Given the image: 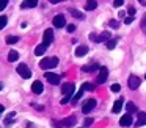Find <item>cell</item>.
I'll return each mask as SVG.
<instances>
[{"label":"cell","mask_w":146,"mask_h":128,"mask_svg":"<svg viewBox=\"0 0 146 128\" xmlns=\"http://www.w3.org/2000/svg\"><path fill=\"white\" fill-rule=\"evenodd\" d=\"M98 69H101V67H99V64H98L96 61H93L91 64L83 66V67H82V70H83V72H94V70H98Z\"/></svg>","instance_id":"obj_12"},{"label":"cell","mask_w":146,"mask_h":128,"mask_svg":"<svg viewBox=\"0 0 146 128\" xmlns=\"http://www.w3.org/2000/svg\"><path fill=\"white\" fill-rule=\"evenodd\" d=\"M107 77H108V69L102 66V67L99 69V75H98V80H96V83H98V84H102V83H105V80H107Z\"/></svg>","instance_id":"obj_3"},{"label":"cell","mask_w":146,"mask_h":128,"mask_svg":"<svg viewBox=\"0 0 146 128\" xmlns=\"http://www.w3.org/2000/svg\"><path fill=\"white\" fill-rule=\"evenodd\" d=\"M61 123H63L64 127H74V125H76V117H74V116H69V117L63 119Z\"/></svg>","instance_id":"obj_14"},{"label":"cell","mask_w":146,"mask_h":128,"mask_svg":"<svg viewBox=\"0 0 146 128\" xmlns=\"http://www.w3.org/2000/svg\"><path fill=\"white\" fill-rule=\"evenodd\" d=\"M46 50H47V44H39L38 47L35 49V55H38V56H41V55H44L46 53Z\"/></svg>","instance_id":"obj_15"},{"label":"cell","mask_w":146,"mask_h":128,"mask_svg":"<svg viewBox=\"0 0 146 128\" xmlns=\"http://www.w3.org/2000/svg\"><path fill=\"white\" fill-rule=\"evenodd\" d=\"M123 105H124L123 98H121V100H116V102H115V105H113V109H111V111H113L115 114H118V112L121 111V108H123Z\"/></svg>","instance_id":"obj_19"},{"label":"cell","mask_w":146,"mask_h":128,"mask_svg":"<svg viewBox=\"0 0 146 128\" xmlns=\"http://www.w3.org/2000/svg\"><path fill=\"white\" fill-rule=\"evenodd\" d=\"M17 58H19V53H17L16 50H11V52L8 53V62H13V61H17Z\"/></svg>","instance_id":"obj_21"},{"label":"cell","mask_w":146,"mask_h":128,"mask_svg":"<svg viewBox=\"0 0 146 128\" xmlns=\"http://www.w3.org/2000/svg\"><path fill=\"white\" fill-rule=\"evenodd\" d=\"M7 22H8V19H7V16H2V28L7 25Z\"/></svg>","instance_id":"obj_36"},{"label":"cell","mask_w":146,"mask_h":128,"mask_svg":"<svg viewBox=\"0 0 146 128\" xmlns=\"http://www.w3.org/2000/svg\"><path fill=\"white\" fill-rule=\"evenodd\" d=\"M108 25H110L111 28H118V27H119V24H118V20H115V19H111V20L108 22Z\"/></svg>","instance_id":"obj_29"},{"label":"cell","mask_w":146,"mask_h":128,"mask_svg":"<svg viewBox=\"0 0 146 128\" xmlns=\"http://www.w3.org/2000/svg\"><path fill=\"white\" fill-rule=\"evenodd\" d=\"M19 41V36H8L7 37V42L8 44H16Z\"/></svg>","instance_id":"obj_27"},{"label":"cell","mask_w":146,"mask_h":128,"mask_svg":"<svg viewBox=\"0 0 146 128\" xmlns=\"http://www.w3.org/2000/svg\"><path fill=\"white\" fill-rule=\"evenodd\" d=\"M52 24H54V27H57V28H63L64 25H66V19H64L63 14H58V16H55V17H54Z\"/></svg>","instance_id":"obj_6"},{"label":"cell","mask_w":146,"mask_h":128,"mask_svg":"<svg viewBox=\"0 0 146 128\" xmlns=\"http://www.w3.org/2000/svg\"><path fill=\"white\" fill-rule=\"evenodd\" d=\"M66 30L69 31V33H72V31L76 30V27H74V25H68V27H66Z\"/></svg>","instance_id":"obj_38"},{"label":"cell","mask_w":146,"mask_h":128,"mask_svg":"<svg viewBox=\"0 0 146 128\" xmlns=\"http://www.w3.org/2000/svg\"><path fill=\"white\" fill-rule=\"evenodd\" d=\"M52 41H54V31L50 30V28H47V30L44 31V34H42V42L44 44H52Z\"/></svg>","instance_id":"obj_8"},{"label":"cell","mask_w":146,"mask_h":128,"mask_svg":"<svg viewBox=\"0 0 146 128\" xmlns=\"http://www.w3.org/2000/svg\"><path fill=\"white\" fill-rule=\"evenodd\" d=\"M140 25H141V30L146 33V12L143 14V17H141V22H140Z\"/></svg>","instance_id":"obj_28"},{"label":"cell","mask_w":146,"mask_h":128,"mask_svg":"<svg viewBox=\"0 0 146 128\" xmlns=\"http://www.w3.org/2000/svg\"><path fill=\"white\" fill-rule=\"evenodd\" d=\"M132 22H133V16H127V17L124 19V24H126V25L132 24Z\"/></svg>","instance_id":"obj_31"},{"label":"cell","mask_w":146,"mask_h":128,"mask_svg":"<svg viewBox=\"0 0 146 128\" xmlns=\"http://www.w3.org/2000/svg\"><path fill=\"white\" fill-rule=\"evenodd\" d=\"M85 125H86V127H90V125H93V119H86V120H85Z\"/></svg>","instance_id":"obj_39"},{"label":"cell","mask_w":146,"mask_h":128,"mask_svg":"<svg viewBox=\"0 0 146 128\" xmlns=\"http://www.w3.org/2000/svg\"><path fill=\"white\" fill-rule=\"evenodd\" d=\"M111 39V34L108 33V31H104L102 34H99L98 36V42H107V41Z\"/></svg>","instance_id":"obj_16"},{"label":"cell","mask_w":146,"mask_h":128,"mask_svg":"<svg viewBox=\"0 0 146 128\" xmlns=\"http://www.w3.org/2000/svg\"><path fill=\"white\" fill-rule=\"evenodd\" d=\"M36 5H38V0H25V2H22L21 8H35Z\"/></svg>","instance_id":"obj_17"},{"label":"cell","mask_w":146,"mask_h":128,"mask_svg":"<svg viewBox=\"0 0 146 128\" xmlns=\"http://www.w3.org/2000/svg\"><path fill=\"white\" fill-rule=\"evenodd\" d=\"M82 87H83L85 91H94V89H96L94 84H91V83H83V84H82Z\"/></svg>","instance_id":"obj_26"},{"label":"cell","mask_w":146,"mask_h":128,"mask_svg":"<svg viewBox=\"0 0 146 128\" xmlns=\"http://www.w3.org/2000/svg\"><path fill=\"white\" fill-rule=\"evenodd\" d=\"M116 44H118V39H116V37H111L110 41H107V49L108 50L115 49V47H116Z\"/></svg>","instance_id":"obj_23"},{"label":"cell","mask_w":146,"mask_h":128,"mask_svg":"<svg viewBox=\"0 0 146 128\" xmlns=\"http://www.w3.org/2000/svg\"><path fill=\"white\" fill-rule=\"evenodd\" d=\"M42 83L41 81H33V84H32V91H33V94H41L42 92Z\"/></svg>","instance_id":"obj_13"},{"label":"cell","mask_w":146,"mask_h":128,"mask_svg":"<svg viewBox=\"0 0 146 128\" xmlns=\"http://www.w3.org/2000/svg\"><path fill=\"white\" fill-rule=\"evenodd\" d=\"M44 77L47 78V81L50 84H58L60 83V75L58 74H52V72H46L44 74Z\"/></svg>","instance_id":"obj_7"},{"label":"cell","mask_w":146,"mask_h":128,"mask_svg":"<svg viewBox=\"0 0 146 128\" xmlns=\"http://www.w3.org/2000/svg\"><path fill=\"white\" fill-rule=\"evenodd\" d=\"M140 3H141V5H146V0H138Z\"/></svg>","instance_id":"obj_42"},{"label":"cell","mask_w":146,"mask_h":128,"mask_svg":"<svg viewBox=\"0 0 146 128\" xmlns=\"http://www.w3.org/2000/svg\"><path fill=\"white\" fill-rule=\"evenodd\" d=\"M96 6H98V2H96V0H86V5H85V9H86V11L96 9Z\"/></svg>","instance_id":"obj_20"},{"label":"cell","mask_w":146,"mask_h":128,"mask_svg":"<svg viewBox=\"0 0 146 128\" xmlns=\"http://www.w3.org/2000/svg\"><path fill=\"white\" fill-rule=\"evenodd\" d=\"M74 89H76L74 83H64L63 86H61V92H63L64 95H72Z\"/></svg>","instance_id":"obj_9"},{"label":"cell","mask_w":146,"mask_h":128,"mask_svg":"<svg viewBox=\"0 0 146 128\" xmlns=\"http://www.w3.org/2000/svg\"><path fill=\"white\" fill-rule=\"evenodd\" d=\"M127 12H129V16H135V8H133V6H129Z\"/></svg>","instance_id":"obj_35"},{"label":"cell","mask_w":146,"mask_h":128,"mask_svg":"<svg viewBox=\"0 0 146 128\" xmlns=\"http://www.w3.org/2000/svg\"><path fill=\"white\" fill-rule=\"evenodd\" d=\"M16 70H17V74H19L22 78H30V77H32V70L29 69V66H27V64H19Z\"/></svg>","instance_id":"obj_2"},{"label":"cell","mask_w":146,"mask_h":128,"mask_svg":"<svg viewBox=\"0 0 146 128\" xmlns=\"http://www.w3.org/2000/svg\"><path fill=\"white\" fill-rule=\"evenodd\" d=\"M140 83H141V80H140L138 77H135V75H130L129 80H127V86H129L130 89H133V91L140 86Z\"/></svg>","instance_id":"obj_5"},{"label":"cell","mask_w":146,"mask_h":128,"mask_svg":"<svg viewBox=\"0 0 146 128\" xmlns=\"http://www.w3.org/2000/svg\"><path fill=\"white\" fill-rule=\"evenodd\" d=\"M94 108H96V98H88L85 103H83V109H82V111L85 112V114H88V112H91Z\"/></svg>","instance_id":"obj_4"},{"label":"cell","mask_w":146,"mask_h":128,"mask_svg":"<svg viewBox=\"0 0 146 128\" xmlns=\"http://www.w3.org/2000/svg\"><path fill=\"white\" fill-rule=\"evenodd\" d=\"M130 123H132V116H130V112L121 116V119H119V125H121V127H129Z\"/></svg>","instance_id":"obj_10"},{"label":"cell","mask_w":146,"mask_h":128,"mask_svg":"<svg viewBox=\"0 0 146 128\" xmlns=\"http://www.w3.org/2000/svg\"><path fill=\"white\" fill-rule=\"evenodd\" d=\"M123 3H124V0H113V6H115V8H119Z\"/></svg>","instance_id":"obj_32"},{"label":"cell","mask_w":146,"mask_h":128,"mask_svg":"<svg viewBox=\"0 0 146 128\" xmlns=\"http://www.w3.org/2000/svg\"><path fill=\"white\" fill-rule=\"evenodd\" d=\"M118 14H119V17H121V19H123V17H126V12H124V11H119Z\"/></svg>","instance_id":"obj_41"},{"label":"cell","mask_w":146,"mask_h":128,"mask_svg":"<svg viewBox=\"0 0 146 128\" xmlns=\"http://www.w3.org/2000/svg\"><path fill=\"white\" fill-rule=\"evenodd\" d=\"M119 89H121V86L118 83H113L111 84V91H113V92H119Z\"/></svg>","instance_id":"obj_30"},{"label":"cell","mask_w":146,"mask_h":128,"mask_svg":"<svg viewBox=\"0 0 146 128\" xmlns=\"http://www.w3.org/2000/svg\"><path fill=\"white\" fill-rule=\"evenodd\" d=\"M58 66V58H46L42 59V61H39V67L42 69V70H49V69H54Z\"/></svg>","instance_id":"obj_1"},{"label":"cell","mask_w":146,"mask_h":128,"mask_svg":"<svg viewBox=\"0 0 146 128\" xmlns=\"http://www.w3.org/2000/svg\"><path fill=\"white\" fill-rule=\"evenodd\" d=\"M49 2H50V3H54V5H55V3H60V2H64V0H49Z\"/></svg>","instance_id":"obj_40"},{"label":"cell","mask_w":146,"mask_h":128,"mask_svg":"<svg viewBox=\"0 0 146 128\" xmlns=\"http://www.w3.org/2000/svg\"><path fill=\"white\" fill-rule=\"evenodd\" d=\"M13 117H14V112H11V114H10V117H7V119H5V120H3L5 127H10V125L13 123Z\"/></svg>","instance_id":"obj_24"},{"label":"cell","mask_w":146,"mask_h":128,"mask_svg":"<svg viewBox=\"0 0 146 128\" xmlns=\"http://www.w3.org/2000/svg\"><path fill=\"white\" fill-rule=\"evenodd\" d=\"M88 53V47L86 45H79L76 49V56H83V55H86Z\"/></svg>","instance_id":"obj_18"},{"label":"cell","mask_w":146,"mask_h":128,"mask_svg":"<svg viewBox=\"0 0 146 128\" xmlns=\"http://www.w3.org/2000/svg\"><path fill=\"white\" fill-rule=\"evenodd\" d=\"M90 39H91L93 42H98V36H96L94 33H91V34H90Z\"/></svg>","instance_id":"obj_37"},{"label":"cell","mask_w":146,"mask_h":128,"mask_svg":"<svg viewBox=\"0 0 146 128\" xmlns=\"http://www.w3.org/2000/svg\"><path fill=\"white\" fill-rule=\"evenodd\" d=\"M69 14L76 19H83V12H80L79 9H69Z\"/></svg>","instance_id":"obj_22"},{"label":"cell","mask_w":146,"mask_h":128,"mask_svg":"<svg viewBox=\"0 0 146 128\" xmlns=\"http://www.w3.org/2000/svg\"><path fill=\"white\" fill-rule=\"evenodd\" d=\"M137 127H141V125H146V112H137Z\"/></svg>","instance_id":"obj_11"},{"label":"cell","mask_w":146,"mask_h":128,"mask_svg":"<svg viewBox=\"0 0 146 128\" xmlns=\"http://www.w3.org/2000/svg\"><path fill=\"white\" fill-rule=\"evenodd\" d=\"M71 97L72 95H64V98H61V105H66V103L71 100Z\"/></svg>","instance_id":"obj_34"},{"label":"cell","mask_w":146,"mask_h":128,"mask_svg":"<svg viewBox=\"0 0 146 128\" xmlns=\"http://www.w3.org/2000/svg\"><path fill=\"white\" fill-rule=\"evenodd\" d=\"M7 3H8V0H0V9H2V11L7 8Z\"/></svg>","instance_id":"obj_33"},{"label":"cell","mask_w":146,"mask_h":128,"mask_svg":"<svg viewBox=\"0 0 146 128\" xmlns=\"http://www.w3.org/2000/svg\"><path fill=\"white\" fill-rule=\"evenodd\" d=\"M126 108H127V111H129L130 114H132V112H135V111H137V106L133 105L132 102H130V103H127V105H126Z\"/></svg>","instance_id":"obj_25"}]
</instances>
